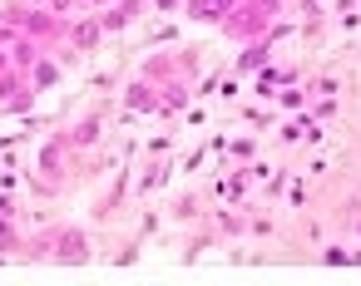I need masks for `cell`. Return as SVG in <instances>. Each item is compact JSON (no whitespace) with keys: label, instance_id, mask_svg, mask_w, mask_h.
I'll use <instances>...</instances> for the list:
<instances>
[{"label":"cell","instance_id":"1","mask_svg":"<svg viewBox=\"0 0 361 286\" xmlns=\"http://www.w3.org/2000/svg\"><path fill=\"white\" fill-rule=\"evenodd\" d=\"M60 261H90V237L85 232H55V252Z\"/></svg>","mask_w":361,"mask_h":286},{"label":"cell","instance_id":"2","mask_svg":"<svg viewBox=\"0 0 361 286\" xmlns=\"http://www.w3.org/2000/svg\"><path fill=\"white\" fill-rule=\"evenodd\" d=\"M94 138H99V119H80V124L65 134V143H70V148H90Z\"/></svg>","mask_w":361,"mask_h":286},{"label":"cell","instance_id":"3","mask_svg":"<svg viewBox=\"0 0 361 286\" xmlns=\"http://www.w3.org/2000/svg\"><path fill=\"white\" fill-rule=\"evenodd\" d=\"M60 25L50 20V11H35V15H25V35H35V40H50Z\"/></svg>","mask_w":361,"mask_h":286},{"label":"cell","instance_id":"4","mask_svg":"<svg viewBox=\"0 0 361 286\" xmlns=\"http://www.w3.org/2000/svg\"><path fill=\"white\" fill-rule=\"evenodd\" d=\"M233 11V0H193V15L198 20H223Z\"/></svg>","mask_w":361,"mask_h":286},{"label":"cell","instance_id":"5","mask_svg":"<svg viewBox=\"0 0 361 286\" xmlns=\"http://www.w3.org/2000/svg\"><path fill=\"white\" fill-rule=\"evenodd\" d=\"M70 35H75V45H80V50H90V45L104 35V25H99V20H85V25H75Z\"/></svg>","mask_w":361,"mask_h":286},{"label":"cell","instance_id":"6","mask_svg":"<svg viewBox=\"0 0 361 286\" xmlns=\"http://www.w3.org/2000/svg\"><path fill=\"white\" fill-rule=\"evenodd\" d=\"M129 109H159V99H154V89L139 79V84H129Z\"/></svg>","mask_w":361,"mask_h":286},{"label":"cell","instance_id":"7","mask_svg":"<svg viewBox=\"0 0 361 286\" xmlns=\"http://www.w3.org/2000/svg\"><path fill=\"white\" fill-rule=\"evenodd\" d=\"M30 79H35V89H50V84L60 79V65H50V60H35V74H30Z\"/></svg>","mask_w":361,"mask_h":286},{"label":"cell","instance_id":"8","mask_svg":"<svg viewBox=\"0 0 361 286\" xmlns=\"http://www.w3.org/2000/svg\"><path fill=\"white\" fill-rule=\"evenodd\" d=\"M11 94H25V89H20V79L11 70H0V99H11Z\"/></svg>","mask_w":361,"mask_h":286},{"label":"cell","instance_id":"9","mask_svg":"<svg viewBox=\"0 0 361 286\" xmlns=\"http://www.w3.org/2000/svg\"><path fill=\"white\" fill-rule=\"evenodd\" d=\"M154 6H159V11H173V6H178V0H154Z\"/></svg>","mask_w":361,"mask_h":286},{"label":"cell","instance_id":"10","mask_svg":"<svg viewBox=\"0 0 361 286\" xmlns=\"http://www.w3.org/2000/svg\"><path fill=\"white\" fill-rule=\"evenodd\" d=\"M0 70H11V55H6V50H0Z\"/></svg>","mask_w":361,"mask_h":286},{"label":"cell","instance_id":"11","mask_svg":"<svg viewBox=\"0 0 361 286\" xmlns=\"http://www.w3.org/2000/svg\"><path fill=\"white\" fill-rule=\"evenodd\" d=\"M80 6H104V0H80Z\"/></svg>","mask_w":361,"mask_h":286},{"label":"cell","instance_id":"12","mask_svg":"<svg viewBox=\"0 0 361 286\" xmlns=\"http://www.w3.org/2000/svg\"><path fill=\"white\" fill-rule=\"evenodd\" d=\"M40 6H45V0H40Z\"/></svg>","mask_w":361,"mask_h":286}]
</instances>
